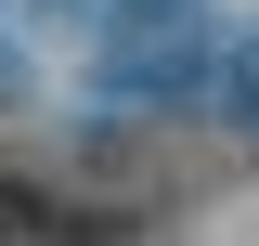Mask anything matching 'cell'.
Here are the masks:
<instances>
[{
	"label": "cell",
	"instance_id": "obj_1",
	"mask_svg": "<svg viewBox=\"0 0 259 246\" xmlns=\"http://www.w3.org/2000/svg\"><path fill=\"white\" fill-rule=\"evenodd\" d=\"M246 104H259V52H246Z\"/></svg>",
	"mask_w": 259,
	"mask_h": 246
}]
</instances>
